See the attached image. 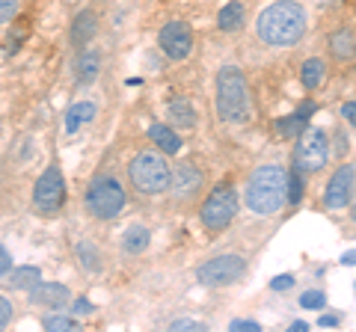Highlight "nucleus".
<instances>
[{"label": "nucleus", "mask_w": 356, "mask_h": 332, "mask_svg": "<svg viewBox=\"0 0 356 332\" xmlns=\"http://www.w3.org/2000/svg\"><path fill=\"white\" fill-rule=\"evenodd\" d=\"M306 33V9L297 0H280L270 3L259 15V39L264 45H276V48H288L297 45Z\"/></svg>", "instance_id": "obj_1"}, {"label": "nucleus", "mask_w": 356, "mask_h": 332, "mask_svg": "<svg viewBox=\"0 0 356 332\" xmlns=\"http://www.w3.org/2000/svg\"><path fill=\"white\" fill-rule=\"evenodd\" d=\"M285 169L280 163H264L250 175L247 184V205L252 214L273 217L285 202Z\"/></svg>", "instance_id": "obj_2"}, {"label": "nucleus", "mask_w": 356, "mask_h": 332, "mask_svg": "<svg viewBox=\"0 0 356 332\" xmlns=\"http://www.w3.org/2000/svg\"><path fill=\"white\" fill-rule=\"evenodd\" d=\"M217 113L222 122H235V125L250 119V90L238 65H226L217 74Z\"/></svg>", "instance_id": "obj_3"}, {"label": "nucleus", "mask_w": 356, "mask_h": 332, "mask_svg": "<svg viewBox=\"0 0 356 332\" xmlns=\"http://www.w3.org/2000/svg\"><path fill=\"white\" fill-rule=\"evenodd\" d=\"M128 175H131V184L137 187L140 193H163L166 187L172 184L170 163L154 151H140L137 158L131 160Z\"/></svg>", "instance_id": "obj_4"}, {"label": "nucleus", "mask_w": 356, "mask_h": 332, "mask_svg": "<svg viewBox=\"0 0 356 332\" xmlns=\"http://www.w3.org/2000/svg\"><path fill=\"white\" fill-rule=\"evenodd\" d=\"M86 205L98 219H116L122 214V208H125V190H122V184L116 179L102 175V179L89 184Z\"/></svg>", "instance_id": "obj_5"}, {"label": "nucleus", "mask_w": 356, "mask_h": 332, "mask_svg": "<svg viewBox=\"0 0 356 332\" xmlns=\"http://www.w3.org/2000/svg\"><path fill=\"white\" fill-rule=\"evenodd\" d=\"M235 211H238L235 190H232L229 184H217L202 205V226L211 231H222L235 219Z\"/></svg>", "instance_id": "obj_6"}, {"label": "nucleus", "mask_w": 356, "mask_h": 332, "mask_svg": "<svg viewBox=\"0 0 356 332\" xmlns=\"http://www.w3.org/2000/svg\"><path fill=\"white\" fill-rule=\"evenodd\" d=\"M297 151H294V160H297V169L303 172H318L324 169V163L330 158V140L321 128H303V134L297 137Z\"/></svg>", "instance_id": "obj_7"}, {"label": "nucleus", "mask_w": 356, "mask_h": 332, "mask_svg": "<svg viewBox=\"0 0 356 332\" xmlns=\"http://www.w3.org/2000/svg\"><path fill=\"white\" fill-rule=\"evenodd\" d=\"M63 202H65L63 172H60V166H48V169L39 175L36 187H33V205H36L42 214H54V211H60Z\"/></svg>", "instance_id": "obj_8"}, {"label": "nucleus", "mask_w": 356, "mask_h": 332, "mask_svg": "<svg viewBox=\"0 0 356 332\" xmlns=\"http://www.w3.org/2000/svg\"><path fill=\"white\" fill-rule=\"evenodd\" d=\"M243 273H247V261L241 256H217L196 270V279L202 285H232Z\"/></svg>", "instance_id": "obj_9"}, {"label": "nucleus", "mask_w": 356, "mask_h": 332, "mask_svg": "<svg viewBox=\"0 0 356 332\" xmlns=\"http://www.w3.org/2000/svg\"><path fill=\"white\" fill-rule=\"evenodd\" d=\"M158 42H161V51L170 60H187L191 57V48H193V33L184 21H170V24L161 30Z\"/></svg>", "instance_id": "obj_10"}, {"label": "nucleus", "mask_w": 356, "mask_h": 332, "mask_svg": "<svg viewBox=\"0 0 356 332\" xmlns=\"http://www.w3.org/2000/svg\"><path fill=\"white\" fill-rule=\"evenodd\" d=\"M324 199H327V208H332V211H341V208L350 205V199H353V163H341L339 169L332 172Z\"/></svg>", "instance_id": "obj_11"}, {"label": "nucleus", "mask_w": 356, "mask_h": 332, "mask_svg": "<svg viewBox=\"0 0 356 332\" xmlns=\"http://www.w3.org/2000/svg\"><path fill=\"white\" fill-rule=\"evenodd\" d=\"M27 291L33 306H65V300H69V288L60 282H36Z\"/></svg>", "instance_id": "obj_12"}, {"label": "nucleus", "mask_w": 356, "mask_h": 332, "mask_svg": "<svg viewBox=\"0 0 356 332\" xmlns=\"http://www.w3.org/2000/svg\"><path fill=\"white\" fill-rule=\"evenodd\" d=\"M199 187H202V172L196 169L193 163H181L178 166V172H175V196H193Z\"/></svg>", "instance_id": "obj_13"}, {"label": "nucleus", "mask_w": 356, "mask_h": 332, "mask_svg": "<svg viewBox=\"0 0 356 332\" xmlns=\"http://www.w3.org/2000/svg\"><path fill=\"white\" fill-rule=\"evenodd\" d=\"M98 33V21L92 13H81L74 21H72V45H86L92 42Z\"/></svg>", "instance_id": "obj_14"}, {"label": "nucleus", "mask_w": 356, "mask_h": 332, "mask_svg": "<svg viewBox=\"0 0 356 332\" xmlns=\"http://www.w3.org/2000/svg\"><path fill=\"white\" fill-rule=\"evenodd\" d=\"M149 137L154 140V146H158L163 154H178L181 151V140H178V134L172 128L166 125H152L149 128Z\"/></svg>", "instance_id": "obj_15"}, {"label": "nucleus", "mask_w": 356, "mask_h": 332, "mask_svg": "<svg viewBox=\"0 0 356 332\" xmlns=\"http://www.w3.org/2000/svg\"><path fill=\"white\" fill-rule=\"evenodd\" d=\"M243 21H247V13H243V6L241 3H226L222 6V13L217 18V24L222 33H235L243 27Z\"/></svg>", "instance_id": "obj_16"}, {"label": "nucleus", "mask_w": 356, "mask_h": 332, "mask_svg": "<svg viewBox=\"0 0 356 332\" xmlns=\"http://www.w3.org/2000/svg\"><path fill=\"white\" fill-rule=\"evenodd\" d=\"M300 77H303V86L306 90H318L321 83H324V77H327V65L324 60H318V57H312L303 63V69H300Z\"/></svg>", "instance_id": "obj_17"}, {"label": "nucleus", "mask_w": 356, "mask_h": 332, "mask_svg": "<svg viewBox=\"0 0 356 332\" xmlns=\"http://www.w3.org/2000/svg\"><path fill=\"white\" fill-rule=\"evenodd\" d=\"M92 116H95V104L92 101H81V104L69 107V113H65V131L74 134L83 122H92Z\"/></svg>", "instance_id": "obj_18"}, {"label": "nucleus", "mask_w": 356, "mask_h": 332, "mask_svg": "<svg viewBox=\"0 0 356 332\" xmlns=\"http://www.w3.org/2000/svg\"><path fill=\"white\" fill-rule=\"evenodd\" d=\"M149 240H152V235H149V229L146 226H128L125 229V238H122V247H125V252H143L149 247Z\"/></svg>", "instance_id": "obj_19"}, {"label": "nucleus", "mask_w": 356, "mask_h": 332, "mask_svg": "<svg viewBox=\"0 0 356 332\" xmlns=\"http://www.w3.org/2000/svg\"><path fill=\"white\" fill-rule=\"evenodd\" d=\"M98 69H102V53L98 51H86L81 63H77V81L81 83H92L98 77Z\"/></svg>", "instance_id": "obj_20"}, {"label": "nucleus", "mask_w": 356, "mask_h": 332, "mask_svg": "<svg viewBox=\"0 0 356 332\" xmlns=\"http://www.w3.org/2000/svg\"><path fill=\"white\" fill-rule=\"evenodd\" d=\"M42 279V273H39V267H15V270H9V285L15 288V291H27V288H33Z\"/></svg>", "instance_id": "obj_21"}, {"label": "nucleus", "mask_w": 356, "mask_h": 332, "mask_svg": "<svg viewBox=\"0 0 356 332\" xmlns=\"http://www.w3.org/2000/svg\"><path fill=\"white\" fill-rule=\"evenodd\" d=\"M309 125V116H303V113H291V116H285V119H280L276 122V131H280L282 137H288V140H297L300 134H303V128Z\"/></svg>", "instance_id": "obj_22"}, {"label": "nucleus", "mask_w": 356, "mask_h": 332, "mask_svg": "<svg viewBox=\"0 0 356 332\" xmlns=\"http://www.w3.org/2000/svg\"><path fill=\"white\" fill-rule=\"evenodd\" d=\"M170 116H172V122H178V128H193L196 125V113L184 98H175V101L170 104Z\"/></svg>", "instance_id": "obj_23"}, {"label": "nucleus", "mask_w": 356, "mask_h": 332, "mask_svg": "<svg viewBox=\"0 0 356 332\" xmlns=\"http://www.w3.org/2000/svg\"><path fill=\"white\" fill-rule=\"evenodd\" d=\"M330 45H332V53H336L339 60H353V33H350V30L332 33Z\"/></svg>", "instance_id": "obj_24"}, {"label": "nucleus", "mask_w": 356, "mask_h": 332, "mask_svg": "<svg viewBox=\"0 0 356 332\" xmlns=\"http://www.w3.org/2000/svg\"><path fill=\"white\" fill-rule=\"evenodd\" d=\"M42 326L48 332H74L77 329V320L69 315H48L42 320Z\"/></svg>", "instance_id": "obj_25"}, {"label": "nucleus", "mask_w": 356, "mask_h": 332, "mask_svg": "<svg viewBox=\"0 0 356 332\" xmlns=\"http://www.w3.org/2000/svg\"><path fill=\"white\" fill-rule=\"evenodd\" d=\"M285 196L291 205H300V199H303V179H300V169L294 166V172L285 179Z\"/></svg>", "instance_id": "obj_26"}, {"label": "nucleus", "mask_w": 356, "mask_h": 332, "mask_svg": "<svg viewBox=\"0 0 356 332\" xmlns=\"http://www.w3.org/2000/svg\"><path fill=\"white\" fill-rule=\"evenodd\" d=\"M77 256H81V264H86V270H98V267H102L92 243H81V247H77Z\"/></svg>", "instance_id": "obj_27"}, {"label": "nucleus", "mask_w": 356, "mask_h": 332, "mask_svg": "<svg viewBox=\"0 0 356 332\" xmlns=\"http://www.w3.org/2000/svg\"><path fill=\"white\" fill-rule=\"evenodd\" d=\"M170 329H172V332H205L208 326L199 324V320H191V317H178V320H172Z\"/></svg>", "instance_id": "obj_28"}, {"label": "nucleus", "mask_w": 356, "mask_h": 332, "mask_svg": "<svg viewBox=\"0 0 356 332\" xmlns=\"http://www.w3.org/2000/svg\"><path fill=\"white\" fill-rule=\"evenodd\" d=\"M324 303H327V297L321 291H303L300 294V306L303 308H324Z\"/></svg>", "instance_id": "obj_29"}, {"label": "nucleus", "mask_w": 356, "mask_h": 332, "mask_svg": "<svg viewBox=\"0 0 356 332\" xmlns=\"http://www.w3.org/2000/svg\"><path fill=\"white\" fill-rule=\"evenodd\" d=\"M15 13H18V0H0V24L13 21Z\"/></svg>", "instance_id": "obj_30"}, {"label": "nucleus", "mask_w": 356, "mask_h": 332, "mask_svg": "<svg viewBox=\"0 0 356 332\" xmlns=\"http://www.w3.org/2000/svg\"><path fill=\"white\" fill-rule=\"evenodd\" d=\"M232 332H261V324H255V320H232Z\"/></svg>", "instance_id": "obj_31"}, {"label": "nucleus", "mask_w": 356, "mask_h": 332, "mask_svg": "<svg viewBox=\"0 0 356 332\" xmlns=\"http://www.w3.org/2000/svg\"><path fill=\"white\" fill-rule=\"evenodd\" d=\"M9 320H13V303H9L6 297H0V329H3Z\"/></svg>", "instance_id": "obj_32"}, {"label": "nucleus", "mask_w": 356, "mask_h": 332, "mask_svg": "<svg viewBox=\"0 0 356 332\" xmlns=\"http://www.w3.org/2000/svg\"><path fill=\"white\" fill-rule=\"evenodd\" d=\"M294 285V276H288V273H282V276H273V282H270V288L273 291H288V288Z\"/></svg>", "instance_id": "obj_33"}, {"label": "nucleus", "mask_w": 356, "mask_h": 332, "mask_svg": "<svg viewBox=\"0 0 356 332\" xmlns=\"http://www.w3.org/2000/svg\"><path fill=\"white\" fill-rule=\"evenodd\" d=\"M9 270H13V256H9L6 247L0 243V276H6Z\"/></svg>", "instance_id": "obj_34"}, {"label": "nucleus", "mask_w": 356, "mask_h": 332, "mask_svg": "<svg viewBox=\"0 0 356 332\" xmlns=\"http://www.w3.org/2000/svg\"><path fill=\"white\" fill-rule=\"evenodd\" d=\"M72 312H74V315H89V312H92V303L83 300V297H81V300H77V303L72 306Z\"/></svg>", "instance_id": "obj_35"}, {"label": "nucleus", "mask_w": 356, "mask_h": 332, "mask_svg": "<svg viewBox=\"0 0 356 332\" xmlns=\"http://www.w3.org/2000/svg\"><path fill=\"white\" fill-rule=\"evenodd\" d=\"M339 324H341L339 315H324V317H321V326H339Z\"/></svg>", "instance_id": "obj_36"}, {"label": "nucleus", "mask_w": 356, "mask_h": 332, "mask_svg": "<svg viewBox=\"0 0 356 332\" xmlns=\"http://www.w3.org/2000/svg\"><path fill=\"white\" fill-rule=\"evenodd\" d=\"M353 113H356V104H353V101H348V104L341 107V116L348 119V122H353Z\"/></svg>", "instance_id": "obj_37"}, {"label": "nucleus", "mask_w": 356, "mask_h": 332, "mask_svg": "<svg viewBox=\"0 0 356 332\" xmlns=\"http://www.w3.org/2000/svg\"><path fill=\"white\" fill-rule=\"evenodd\" d=\"M288 329H291V332H309V324H306V320H294Z\"/></svg>", "instance_id": "obj_38"}, {"label": "nucleus", "mask_w": 356, "mask_h": 332, "mask_svg": "<svg viewBox=\"0 0 356 332\" xmlns=\"http://www.w3.org/2000/svg\"><path fill=\"white\" fill-rule=\"evenodd\" d=\"M297 113H303V116H309V113H315V104H312V101H306L303 107H300V110H297Z\"/></svg>", "instance_id": "obj_39"}, {"label": "nucleus", "mask_w": 356, "mask_h": 332, "mask_svg": "<svg viewBox=\"0 0 356 332\" xmlns=\"http://www.w3.org/2000/svg\"><path fill=\"white\" fill-rule=\"evenodd\" d=\"M341 264H348V267H353V249L344 252V256H341Z\"/></svg>", "instance_id": "obj_40"}]
</instances>
